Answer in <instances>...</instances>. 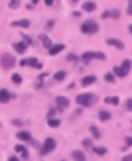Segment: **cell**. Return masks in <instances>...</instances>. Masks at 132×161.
<instances>
[{
	"label": "cell",
	"instance_id": "obj_1",
	"mask_svg": "<svg viewBox=\"0 0 132 161\" xmlns=\"http://www.w3.org/2000/svg\"><path fill=\"white\" fill-rule=\"evenodd\" d=\"M97 102V96L91 95V92H83V95H77V104L81 108H87V106H93Z\"/></svg>",
	"mask_w": 132,
	"mask_h": 161
},
{
	"label": "cell",
	"instance_id": "obj_2",
	"mask_svg": "<svg viewBox=\"0 0 132 161\" xmlns=\"http://www.w3.org/2000/svg\"><path fill=\"white\" fill-rule=\"evenodd\" d=\"M16 65V57L12 55V53H0V67L2 69H12V67Z\"/></svg>",
	"mask_w": 132,
	"mask_h": 161
},
{
	"label": "cell",
	"instance_id": "obj_3",
	"mask_svg": "<svg viewBox=\"0 0 132 161\" xmlns=\"http://www.w3.org/2000/svg\"><path fill=\"white\" fill-rule=\"evenodd\" d=\"M81 32L87 33V35H93V33L99 32V24H97V22H93V20H85V22H83V26H81Z\"/></svg>",
	"mask_w": 132,
	"mask_h": 161
},
{
	"label": "cell",
	"instance_id": "obj_4",
	"mask_svg": "<svg viewBox=\"0 0 132 161\" xmlns=\"http://www.w3.org/2000/svg\"><path fill=\"white\" fill-rule=\"evenodd\" d=\"M53 149H55V140H53V137H47L45 142L40 145V153H42V155H47V153H51Z\"/></svg>",
	"mask_w": 132,
	"mask_h": 161
},
{
	"label": "cell",
	"instance_id": "obj_5",
	"mask_svg": "<svg viewBox=\"0 0 132 161\" xmlns=\"http://www.w3.org/2000/svg\"><path fill=\"white\" fill-rule=\"evenodd\" d=\"M20 65L22 67H34V69H42V63L38 61V59H34V57H30V59H22V61H20Z\"/></svg>",
	"mask_w": 132,
	"mask_h": 161
},
{
	"label": "cell",
	"instance_id": "obj_6",
	"mask_svg": "<svg viewBox=\"0 0 132 161\" xmlns=\"http://www.w3.org/2000/svg\"><path fill=\"white\" fill-rule=\"evenodd\" d=\"M91 59H101V61H103L104 59V53H97V51H87L85 55H83V61H91Z\"/></svg>",
	"mask_w": 132,
	"mask_h": 161
},
{
	"label": "cell",
	"instance_id": "obj_7",
	"mask_svg": "<svg viewBox=\"0 0 132 161\" xmlns=\"http://www.w3.org/2000/svg\"><path fill=\"white\" fill-rule=\"evenodd\" d=\"M16 137L22 140V142H32V134H30L28 130H20V132L16 134Z\"/></svg>",
	"mask_w": 132,
	"mask_h": 161
},
{
	"label": "cell",
	"instance_id": "obj_8",
	"mask_svg": "<svg viewBox=\"0 0 132 161\" xmlns=\"http://www.w3.org/2000/svg\"><path fill=\"white\" fill-rule=\"evenodd\" d=\"M55 104H57V108H59V110H63V108H67V106H69V98H65V96H57V98H55Z\"/></svg>",
	"mask_w": 132,
	"mask_h": 161
},
{
	"label": "cell",
	"instance_id": "obj_9",
	"mask_svg": "<svg viewBox=\"0 0 132 161\" xmlns=\"http://www.w3.org/2000/svg\"><path fill=\"white\" fill-rule=\"evenodd\" d=\"M95 80H97V77H95V75H85L83 79H81V85H83V86H89V85H93Z\"/></svg>",
	"mask_w": 132,
	"mask_h": 161
},
{
	"label": "cell",
	"instance_id": "obj_10",
	"mask_svg": "<svg viewBox=\"0 0 132 161\" xmlns=\"http://www.w3.org/2000/svg\"><path fill=\"white\" fill-rule=\"evenodd\" d=\"M63 49H65V45H63V43H57V45H51V47H49V55H57V53H61Z\"/></svg>",
	"mask_w": 132,
	"mask_h": 161
},
{
	"label": "cell",
	"instance_id": "obj_11",
	"mask_svg": "<svg viewBox=\"0 0 132 161\" xmlns=\"http://www.w3.org/2000/svg\"><path fill=\"white\" fill-rule=\"evenodd\" d=\"M103 18H120V12L118 10H104Z\"/></svg>",
	"mask_w": 132,
	"mask_h": 161
},
{
	"label": "cell",
	"instance_id": "obj_12",
	"mask_svg": "<svg viewBox=\"0 0 132 161\" xmlns=\"http://www.w3.org/2000/svg\"><path fill=\"white\" fill-rule=\"evenodd\" d=\"M107 43L113 45V47H116V49H124V43L118 41V39H114V38H109V39H107Z\"/></svg>",
	"mask_w": 132,
	"mask_h": 161
},
{
	"label": "cell",
	"instance_id": "obj_13",
	"mask_svg": "<svg viewBox=\"0 0 132 161\" xmlns=\"http://www.w3.org/2000/svg\"><path fill=\"white\" fill-rule=\"evenodd\" d=\"M71 157H73L75 161H87L85 153H83V151H79V149H75V151H71Z\"/></svg>",
	"mask_w": 132,
	"mask_h": 161
},
{
	"label": "cell",
	"instance_id": "obj_14",
	"mask_svg": "<svg viewBox=\"0 0 132 161\" xmlns=\"http://www.w3.org/2000/svg\"><path fill=\"white\" fill-rule=\"evenodd\" d=\"M10 98H12V95H10V92H8L6 89H2V90H0V102H2V104H6V102H8Z\"/></svg>",
	"mask_w": 132,
	"mask_h": 161
},
{
	"label": "cell",
	"instance_id": "obj_15",
	"mask_svg": "<svg viewBox=\"0 0 132 161\" xmlns=\"http://www.w3.org/2000/svg\"><path fill=\"white\" fill-rule=\"evenodd\" d=\"M12 26L14 28H30V20H14Z\"/></svg>",
	"mask_w": 132,
	"mask_h": 161
},
{
	"label": "cell",
	"instance_id": "obj_16",
	"mask_svg": "<svg viewBox=\"0 0 132 161\" xmlns=\"http://www.w3.org/2000/svg\"><path fill=\"white\" fill-rule=\"evenodd\" d=\"M113 75H114V77H126V75H128V71H126V69H122V67H114Z\"/></svg>",
	"mask_w": 132,
	"mask_h": 161
},
{
	"label": "cell",
	"instance_id": "obj_17",
	"mask_svg": "<svg viewBox=\"0 0 132 161\" xmlns=\"http://www.w3.org/2000/svg\"><path fill=\"white\" fill-rule=\"evenodd\" d=\"M83 10H85V12H95V10H97V4H95V2H83Z\"/></svg>",
	"mask_w": 132,
	"mask_h": 161
},
{
	"label": "cell",
	"instance_id": "obj_18",
	"mask_svg": "<svg viewBox=\"0 0 132 161\" xmlns=\"http://www.w3.org/2000/svg\"><path fill=\"white\" fill-rule=\"evenodd\" d=\"M99 120H101V122H109V120H110V112L101 110V112H99Z\"/></svg>",
	"mask_w": 132,
	"mask_h": 161
},
{
	"label": "cell",
	"instance_id": "obj_19",
	"mask_svg": "<svg viewBox=\"0 0 132 161\" xmlns=\"http://www.w3.org/2000/svg\"><path fill=\"white\" fill-rule=\"evenodd\" d=\"M14 49H16V53H26V49H28V45H26V43H16L14 45Z\"/></svg>",
	"mask_w": 132,
	"mask_h": 161
},
{
	"label": "cell",
	"instance_id": "obj_20",
	"mask_svg": "<svg viewBox=\"0 0 132 161\" xmlns=\"http://www.w3.org/2000/svg\"><path fill=\"white\" fill-rule=\"evenodd\" d=\"M91 149H93L97 155H104V153H107V147H101V145H93Z\"/></svg>",
	"mask_w": 132,
	"mask_h": 161
},
{
	"label": "cell",
	"instance_id": "obj_21",
	"mask_svg": "<svg viewBox=\"0 0 132 161\" xmlns=\"http://www.w3.org/2000/svg\"><path fill=\"white\" fill-rule=\"evenodd\" d=\"M14 149H16V151H18L22 157H28V149H26L24 145H14Z\"/></svg>",
	"mask_w": 132,
	"mask_h": 161
},
{
	"label": "cell",
	"instance_id": "obj_22",
	"mask_svg": "<svg viewBox=\"0 0 132 161\" xmlns=\"http://www.w3.org/2000/svg\"><path fill=\"white\" fill-rule=\"evenodd\" d=\"M42 43H43V47H45V49L51 47V39L47 38V35H42Z\"/></svg>",
	"mask_w": 132,
	"mask_h": 161
},
{
	"label": "cell",
	"instance_id": "obj_23",
	"mask_svg": "<svg viewBox=\"0 0 132 161\" xmlns=\"http://www.w3.org/2000/svg\"><path fill=\"white\" fill-rule=\"evenodd\" d=\"M47 124H49L51 128H59V124H61V122H59L57 118H47Z\"/></svg>",
	"mask_w": 132,
	"mask_h": 161
},
{
	"label": "cell",
	"instance_id": "obj_24",
	"mask_svg": "<svg viewBox=\"0 0 132 161\" xmlns=\"http://www.w3.org/2000/svg\"><path fill=\"white\" fill-rule=\"evenodd\" d=\"M65 79V71H57L55 75H53V80H57V83H59V80H63Z\"/></svg>",
	"mask_w": 132,
	"mask_h": 161
},
{
	"label": "cell",
	"instance_id": "obj_25",
	"mask_svg": "<svg viewBox=\"0 0 132 161\" xmlns=\"http://www.w3.org/2000/svg\"><path fill=\"white\" fill-rule=\"evenodd\" d=\"M91 134H93V137H101V130L99 128H97V126H91Z\"/></svg>",
	"mask_w": 132,
	"mask_h": 161
},
{
	"label": "cell",
	"instance_id": "obj_26",
	"mask_svg": "<svg viewBox=\"0 0 132 161\" xmlns=\"http://www.w3.org/2000/svg\"><path fill=\"white\" fill-rule=\"evenodd\" d=\"M107 100V104H118L120 100H118V96H109V98H104Z\"/></svg>",
	"mask_w": 132,
	"mask_h": 161
},
{
	"label": "cell",
	"instance_id": "obj_27",
	"mask_svg": "<svg viewBox=\"0 0 132 161\" xmlns=\"http://www.w3.org/2000/svg\"><path fill=\"white\" fill-rule=\"evenodd\" d=\"M20 4H22L20 0H10V2H8V6H10V8H12V10H16V8H18Z\"/></svg>",
	"mask_w": 132,
	"mask_h": 161
},
{
	"label": "cell",
	"instance_id": "obj_28",
	"mask_svg": "<svg viewBox=\"0 0 132 161\" xmlns=\"http://www.w3.org/2000/svg\"><path fill=\"white\" fill-rule=\"evenodd\" d=\"M12 83H16V85H20V83H22V75H18V73H14V75H12Z\"/></svg>",
	"mask_w": 132,
	"mask_h": 161
},
{
	"label": "cell",
	"instance_id": "obj_29",
	"mask_svg": "<svg viewBox=\"0 0 132 161\" xmlns=\"http://www.w3.org/2000/svg\"><path fill=\"white\" fill-rule=\"evenodd\" d=\"M104 80H107V83H114V75L113 73H107V75H104Z\"/></svg>",
	"mask_w": 132,
	"mask_h": 161
},
{
	"label": "cell",
	"instance_id": "obj_30",
	"mask_svg": "<svg viewBox=\"0 0 132 161\" xmlns=\"http://www.w3.org/2000/svg\"><path fill=\"white\" fill-rule=\"evenodd\" d=\"M83 147H85V149H91V147H93V142H91V140H83Z\"/></svg>",
	"mask_w": 132,
	"mask_h": 161
},
{
	"label": "cell",
	"instance_id": "obj_31",
	"mask_svg": "<svg viewBox=\"0 0 132 161\" xmlns=\"http://www.w3.org/2000/svg\"><path fill=\"white\" fill-rule=\"evenodd\" d=\"M120 67H122V69H126V71H130V59H126V61H124Z\"/></svg>",
	"mask_w": 132,
	"mask_h": 161
},
{
	"label": "cell",
	"instance_id": "obj_32",
	"mask_svg": "<svg viewBox=\"0 0 132 161\" xmlns=\"http://www.w3.org/2000/svg\"><path fill=\"white\" fill-rule=\"evenodd\" d=\"M55 114H57V108H51V110H49V112H47V118H53Z\"/></svg>",
	"mask_w": 132,
	"mask_h": 161
},
{
	"label": "cell",
	"instance_id": "obj_33",
	"mask_svg": "<svg viewBox=\"0 0 132 161\" xmlns=\"http://www.w3.org/2000/svg\"><path fill=\"white\" fill-rule=\"evenodd\" d=\"M124 108H126V110L132 108V100H130V98H126V102H124Z\"/></svg>",
	"mask_w": 132,
	"mask_h": 161
},
{
	"label": "cell",
	"instance_id": "obj_34",
	"mask_svg": "<svg viewBox=\"0 0 132 161\" xmlns=\"http://www.w3.org/2000/svg\"><path fill=\"white\" fill-rule=\"evenodd\" d=\"M124 143H126V145H124V147H126V149H128V147H130V143H132V137H130V136H126V140H124Z\"/></svg>",
	"mask_w": 132,
	"mask_h": 161
},
{
	"label": "cell",
	"instance_id": "obj_35",
	"mask_svg": "<svg viewBox=\"0 0 132 161\" xmlns=\"http://www.w3.org/2000/svg\"><path fill=\"white\" fill-rule=\"evenodd\" d=\"M67 59H69V61H77V59H79V57H77L75 53H69V55H67Z\"/></svg>",
	"mask_w": 132,
	"mask_h": 161
},
{
	"label": "cell",
	"instance_id": "obj_36",
	"mask_svg": "<svg viewBox=\"0 0 132 161\" xmlns=\"http://www.w3.org/2000/svg\"><path fill=\"white\" fill-rule=\"evenodd\" d=\"M32 41H34V39L30 38V35H24V43H26V45H28V43H32Z\"/></svg>",
	"mask_w": 132,
	"mask_h": 161
},
{
	"label": "cell",
	"instance_id": "obj_37",
	"mask_svg": "<svg viewBox=\"0 0 132 161\" xmlns=\"http://www.w3.org/2000/svg\"><path fill=\"white\" fill-rule=\"evenodd\" d=\"M36 4H40V2H38V0H32V2H28V8H34Z\"/></svg>",
	"mask_w": 132,
	"mask_h": 161
},
{
	"label": "cell",
	"instance_id": "obj_38",
	"mask_svg": "<svg viewBox=\"0 0 132 161\" xmlns=\"http://www.w3.org/2000/svg\"><path fill=\"white\" fill-rule=\"evenodd\" d=\"M122 161H132V157H130V155H124V157H122Z\"/></svg>",
	"mask_w": 132,
	"mask_h": 161
},
{
	"label": "cell",
	"instance_id": "obj_39",
	"mask_svg": "<svg viewBox=\"0 0 132 161\" xmlns=\"http://www.w3.org/2000/svg\"><path fill=\"white\" fill-rule=\"evenodd\" d=\"M8 161H20V159H18V157H16V155H12V157H10Z\"/></svg>",
	"mask_w": 132,
	"mask_h": 161
}]
</instances>
